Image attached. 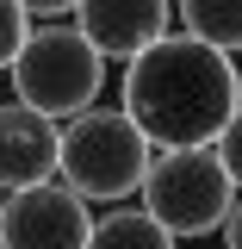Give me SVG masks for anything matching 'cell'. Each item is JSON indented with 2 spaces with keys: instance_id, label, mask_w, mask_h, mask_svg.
Masks as SVG:
<instances>
[{
  "instance_id": "obj_1",
  "label": "cell",
  "mask_w": 242,
  "mask_h": 249,
  "mask_svg": "<svg viewBox=\"0 0 242 249\" xmlns=\"http://www.w3.org/2000/svg\"><path fill=\"white\" fill-rule=\"evenodd\" d=\"M236 106H242V69L180 31L143 50L118 81V112L143 131L149 150H217Z\"/></svg>"
},
{
  "instance_id": "obj_2",
  "label": "cell",
  "mask_w": 242,
  "mask_h": 249,
  "mask_svg": "<svg viewBox=\"0 0 242 249\" xmlns=\"http://www.w3.org/2000/svg\"><path fill=\"white\" fill-rule=\"evenodd\" d=\"M6 75H13L19 106H31L37 119H50V124L81 119L93 100H99V88H106V62H99V50L75 31V19L31 25L25 50H19V62H13Z\"/></svg>"
},
{
  "instance_id": "obj_3",
  "label": "cell",
  "mask_w": 242,
  "mask_h": 249,
  "mask_svg": "<svg viewBox=\"0 0 242 249\" xmlns=\"http://www.w3.org/2000/svg\"><path fill=\"white\" fill-rule=\"evenodd\" d=\"M149 162H155V150L118 106H87L81 119L62 124L56 181L81 199H130L149 175Z\"/></svg>"
},
{
  "instance_id": "obj_4",
  "label": "cell",
  "mask_w": 242,
  "mask_h": 249,
  "mask_svg": "<svg viewBox=\"0 0 242 249\" xmlns=\"http://www.w3.org/2000/svg\"><path fill=\"white\" fill-rule=\"evenodd\" d=\"M137 199L174 243H193V237L224 231V218L236 206V187H230V175L211 150H155Z\"/></svg>"
},
{
  "instance_id": "obj_5",
  "label": "cell",
  "mask_w": 242,
  "mask_h": 249,
  "mask_svg": "<svg viewBox=\"0 0 242 249\" xmlns=\"http://www.w3.org/2000/svg\"><path fill=\"white\" fill-rule=\"evenodd\" d=\"M93 212L62 181L0 193V249H87Z\"/></svg>"
},
{
  "instance_id": "obj_6",
  "label": "cell",
  "mask_w": 242,
  "mask_h": 249,
  "mask_svg": "<svg viewBox=\"0 0 242 249\" xmlns=\"http://www.w3.org/2000/svg\"><path fill=\"white\" fill-rule=\"evenodd\" d=\"M75 31L99 50V62L130 69L143 50H155L174 31V6H161V0H93V6H75Z\"/></svg>"
},
{
  "instance_id": "obj_7",
  "label": "cell",
  "mask_w": 242,
  "mask_h": 249,
  "mask_svg": "<svg viewBox=\"0 0 242 249\" xmlns=\"http://www.w3.org/2000/svg\"><path fill=\"white\" fill-rule=\"evenodd\" d=\"M62 156V124L37 119L31 106H0V193H25V187L56 181Z\"/></svg>"
},
{
  "instance_id": "obj_8",
  "label": "cell",
  "mask_w": 242,
  "mask_h": 249,
  "mask_svg": "<svg viewBox=\"0 0 242 249\" xmlns=\"http://www.w3.org/2000/svg\"><path fill=\"white\" fill-rule=\"evenodd\" d=\"M174 31L217 56H242V0H193L174 6Z\"/></svg>"
},
{
  "instance_id": "obj_9",
  "label": "cell",
  "mask_w": 242,
  "mask_h": 249,
  "mask_svg": "<svg viewBox=\"0 0 242 249\" xmlns=\"http://www.w3.org/2000/svg\"><path fill=\"white\" fill-rule=\"evenodd\" d=\"M87 249H180V243H174V237H168L143 206H118V212L93 218Z\"/></svg>"
},
{
  "instance_id": "obj_10",
  "label": "cell",
  "mask_w": 242,
  "mask_h": 249,
  "mask_svg": "<svg viewBox=\"0 0 242 249\" xmlns=\"http://www.w3.org/2000/svg\"><path fill=\"white\" fill-rule=\"evenodd\" d=\"M25 37H31V13L19 6V0H0V69H13V62H19Z\"/></svg>"
},
{
  "instance_id": "obj_11",
  "label": "cell",
  "mask_w": 242,
  "mask_h": 249,
  "mask_svg": "<svg viewBox=\"0 0 242 249\" xmlns=\"http://www.w3.org/2000/svg\"><path fill=\"white\" fill-rule=\"evenodd\" d=\"M217 162H224V175H230V187L242 193V106H236V119L224 124V137H217Z\"/></svg>"
},
{
  "instance_id": "obj_12",
  "label": "cell",
  "mask_w": 242,
  "mask_h": 249,
  "mask_svg": "<svg viewBox=\"0 0 242 249\" xmlns=\"http://www.w3.org/2000/svg\"><path fill=\"white\" fill-rule=\"evenodd\" d=\"M224 249H242V193H236V206H230V218H224Z\"/></svg>"
}]
</instances>
